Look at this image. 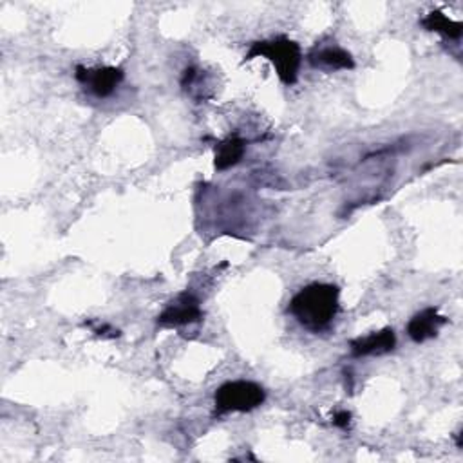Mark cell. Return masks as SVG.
Instances as JSON below:
<instances>
[{"instance_id":"cell-2","label":"cell","mask_w":463,"mask_h":463,"mask_svg":"<svg viewBox=\"0 0 463 463\" xmlns=\"http://www.w3.org/2000/svg\"><path fill=\"white\" fill-rule=\"evenodd\" d=\"M268 58L275 71L279 80L284 86H293L299 80V71L302 63V51L300 46L286 37H277L272 40H263L252 44L250 51L247 53V60L254 58Z\"/></svg>"},{"instance_id":"cell-5","label":"cell","mask_w":463,"mask_h":463,"mask_svg":"<svg viewBox=\"0 0 463 463\" xmlns=\"http://www.w3.org/2000/svg\"><path fill=\"white\" fill-rule=\"evenodd\" d=\"M74 79L79 80L86 89H89V93H93L95 97L107 98L122 84L123 71L120 67L88 69L84 65H76Z\"/></svg>"},{"instance_id":"cell-4","label":"cell","mask_w":463,"mask_h":463,"mask_svg":"<svg viewBox=\"0 0 463 463\" xmlns=\"http://www.w3.org/2000/svg\"><path fill=\"white\" fill-rule=\"evenodd\" d=\"M203 316L205 314L201 310L199 299L190 291H181L158 316V324L162 328H181V326L199 323Z\"/></svg>"},{"instance_id":"cell-6","label":"cell","mask_w":463,"mask_h":463,"mask_svg":"<svg viewBox=\"0 0 463 463\" xmlns=\"http://www.w3.org/2000/svg\"><path fill=\"white\" fill-rule=\"evenodd\" d=\"M397 346V335L393 328H385L380 332H373L364 337H357L349 342V351L355 358L362 357H378L393 351Z\"/></svg>"},{"instance_id":"cell-12","label":"cell","mask_w":463,"mask_h":463,"mask_svg":"<svg viewBox=\"0 0 463 463\" xmlns=\"http://www.w3.org/2000/svg\"><path fill=\"white\" fill-rule=\"evenodd\" d=\"M333 424L339 427V429H348L349 424H351V413L349 411H337L333 415Z\"/></svg>"},{"instance_id":"cell-3","label":"cell","mask_w":463,"mask_h":463,"mask_svg":"<svg viewBox=\"0 0 463 463\" xmlns=\"http://www.w3.org/2000/svg\"><path fill=\"white\" fill-rule=\"evenodd\" d=\"M266 391L259 383L250 380H232L223 383L214 395L215 415L223 417L228 413H250L263 406Z\"/></svg>"},{"instance_id":"cell-9","label":"cell","mask_w":463,"mask_h":463,"mask_svg":"<svg viewBox=\"0 0 463 463\" xmlns=\"http://www.w3.org/2000/svg\"><path fill=\"white\" fill-rule=\"evenodd\" d=\"M247 150V141L240 134H232L215 145L214 165L217 171H226L238 165Z\"/></svg>"},{"instance_id":"cell-8","label":"cell","mask_w":463,"mask_h":463,"mask_svg":"<svg viewBox=\"0 0 463 463\" xmlns=\"http://www.w3.org/2000/svg\"><path fill=\"white\" fill-rule=\"evenodd\" d=\"M307 58H310V63L314 67H321L328 71H348L355 67V60L351 53H348L339 46H321V47L317 46Z\"/></svg>"},{"instance_id":"cell-1","label":"cell","mask_w":463,"mask_h":463,"mask_svg":"<svg viewBox=\"0 0 463 463\" xmlns=\"http://www.w3.org/2000/svg\"><path fill=\"white\" fill-rule=\"evenodd\" d=\"M339 297L341 290L333 284H307L293 295L288 312L302 328L310 332H323L339 314Z\"/></svg>"},{"instance_id":"cell-7","label":"cell","mask_w":463,"mask_h":463,"mask_svg":"<svg viewBox=\"0 0 463 463\" xmlns=\"http://www.w3.org/2000/svg\"><path fill=\"white\" fill-rule=\"evenodd\" d=\"M447 324V317L440 316L438 307H425L408 323V335L413 342L422 344L438 337L442 326Z\"/></svg>"},{"instance_id":"cell-10","label":"cell","mask_w":463,"mask_h":463,"mask_svg":"<svg viewBox=\"0 0 463 463\" xmlns=\"http://www.w3.org/2000/svg\"><path fill=\"white\" fill-rule=\"evenodd\" d=\"M420 24L427 31L440 33V35H443L445 38H450V40H459L461 33H463V24L456 22V21H450L442 12H431L425 19H422Z\"/></svg>"},{"instance_id":"cell-11","label":"cell","mask_w":463,"mask_h":463,"mask_svg":"<svg viewBox=\"0 0 463 463\" xmlns=\"http://www.w3.org/2000/svg\"><path fill=\"white\" fill-rule=\"evenodd\" d=\"M86 326H89L97 335H100V337H109V339H116V337H120V332L118 330H114L111 324H105V323H86Z\"/></svg>"}]
</instances>
